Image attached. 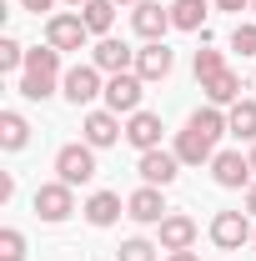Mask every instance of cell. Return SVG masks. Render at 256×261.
<instances>
[{
    "label": "cell",
    "mask_w": 256,
    "mask_h": 261,
    "mask_svg": "<svg viewBox=\"0 0 256 261\" xmlns=\"http://www.w3.org/2000/svg\"><path fill=\"white\" fill-rule=\"evenodd\" d=\"M0 261H25V236H20L15 226L0 231Z\"/></svg>",
    "instance_id": "obj_28"
},
{
    "label": "cell",
    "mask_w": 256,
    "mask_h": 261,
    "mask_svg": "<svg viewBox=\"0 0 256 261\" xmlns=\"http://www.w3.org/2000/svg\"><path fill=\"white\" fill-rule=\"evenodd\" d=\"M116 5H141V0H116Z\"/></svg>",
    "instance_id": "obj_38"
},
{
    "label": "cell",
    "mask_w": 256,
    "mask_h": 261,
    "mask_svg": "<svg viewBox=\"0 0 256 261\" xmlns=\"http://www.w3.org/2000/svg\"><path fill=\"white\" fill-rule=\"evenodd\" d=\"M251 10H256V0H251Z\"/></svg>",
    "instance_id": "obj_40"
},
{
    "label": "cell",
    "mask_w": 256,
    "mask_h": 261,
    "mask_svg": "<svg viewBox=\"0 0 256 261\" xmlns=\"http://www.w3.org/2000/svg\"><path fill=\"white\" fill-rule=\"evenodd\" d=\"M201 91H206V100H211V106H236V100H241V75L226 65L221 75H211Z\"/></svg>",
    "instance_id": "obj_20"
},
{
    "label": "cell",
    "mask_w": 256,
    "mask_h": 261,
    "mask_svg": "<svg viewBox=\"0 0 256 261\" xmlns=\"http://www.w3.org/2000/svg\"><path fill=\"white\" fill-rule=\"evenodd\" d=\"M226 130H231L236 141H256V100H236V106L226 111Z\"/></svg>",
    "instance_id": "obj_22"
},
{
    "label": "cell",
    "mask_w": 256,
    "mask_h": 261,
    "mask_svg": "<svg viewBox=\"0 0 256 261\" xmlns=\"http://www.w3.org/2000/svg\"><path fill=\"white\" fill-rule=\"evenodd\" d=\"M126 216H131V221H141V226H161V221L171 216L161 186H141V191H131L126 196Z\"/></svg>",
    "instance_id": "obj_11"
},
{
    "label": "cell",
    "mask_w": 256,
    "mask_h": 261,
    "mask_svg": "<svg viewBox=\"0 0 256 261\" xmlns=\"http://www.w3.org/2000/svg\"><path fill=\"white\" fill-rule=\"evenodd\" d=\"M156 251H161V246H151L146 236H131V241H121L116 256H121V261H156Z\"/></svg>",
    "instance_id": "obj_27"
},
{
    "label": "cell",
    "mask_w": 256,
    "mask_h": 261,
    "mask_svg": "<svg viewBox=\"0 0 256 261\" xmlns=\"http://www.w3.org/2000/svg\"><path fill=\"white\" fill-rule=\"evenodd\" d=\"M35 216L45 221V226H61L65 216L75 211V186H65V181H45V186H35Z\"/></svg>",
    "instance_id": "obj_3"
},
{
    "label": "cell",
    "mask_w": 256,
    "mask_h": 261,
    "mask_svg": "<svg viewBox=\"0 0 256 261\" xmlns=\"http://www.w3.org/2000/svg\"><path fill=\"white\" fill-rule=\"evenodd\" d=\"M121 136H126V126H121L116 111H86V121H81V141H86V146L106 151V146H116Z\"/></svg>",
    "instance_id": "obj_8"
},
{
    "label": "cell",
    "mask_w": 256,
    "mask_h": 261,
    "mask_svg": "<svg viewBox=\"0 0 256 261\" xmlns=\"http://www.w3.org/2000/svg\"><path fill=\"white\" fill-rule=\"evenodd\" d=\"M65 5H75V10H81V5H86V0H65Z\"/></svg>",
    "instance_id": "obj_36"
},
{
    "label": "cell",
    "mask_w": 256,
    "mask_h": 261,
    "mask_svg": "<svg viewBox=\"0 0 256 261\" xmlns=\"http://www.w3.org/2000/svg\"><path fill=\"white\" fill-rule=\"evenodd\" d=\"M211 176H216V186L221 191H241V186H251V156H241V151H216V161H211Z\"/></svg>",
    "instance_id": "obj_10"
},
{
    "label": "cell",
    "mask_w": 256,
    "mask_h": 261,
    "mask_svg": "<svg viewBox=\"0 0 256 261\" xmlns=\"http://www.w3.org/2000/svg\"><path fill=\"white\" fill-rule=\"evenodd\" d=\"M141 96H146V81L136 70H121V75L106 81V111H116V116H136L141 111Z\"/></svg>",
    "instance_id": "obj_5"
},
{
    "label": "cell",
    "mask_w": 256,
    "mask_h": 261,
    "mask_svg": "<svg viewBox=\"0 0 256 261\" xmlns=\"http://www.w3.org/2000/svg\"><path fill=\"white\" fill-rule=\"evenodd\" d=\"M171 151L181 156V166H211V161H216V141H211V136H201L196 126H186V130H181Z\"/></svg>",
    "instance_id": "obj_14"
},
{
    "label": "cell",
    "mask_w": 256,
    "mask_h": 261,
    "mask_svg": "<svg viewBox=\"0 0 256 261\" xmlns=\"http://www.w3.org/2000/svg\"><path fill=\"white\" fill-rule=\"evenodd\" d=\"M131 25H136L141 40H161V35L171 31V10H161L156 0H141V5L131 10Z\"/></svg>",
    "instance_id": "obj_17"
},
{
    "label": "cell",
    "mask_w": 256,
    "mask_h": 261,
    "mask_svg": "<svg viewBox=\"0 0 256 261\" xmlns=\"http://www.w3.org/2000/svg\"><path fill=\"white\" fill-rule=\"evenodd\" d=\"M161 116L156 111H136V116H126V141L136 146V151H156L161 146Z\"/></svg>",
    "instance_id": "obj_16"
},
{
    "label": "cell",
    "mask_w": 256,
    "mask_h": 261,
    "mask_svg": "<svg viewBox=\"0 0 256 261\" xmlns=\"http://www.w3.org/2000/svg\"><path fill=\"white\" fill-rule=\"evenodd\" d=\"M186 126H196L201 136H211V141H216V136H226V116H221V106H201V111H191V121H186Z\"/></svg>",
    "instance_id": "obj_23"
},
{
    "label": "cell",
    "mask_w": 256,
    "mask_h": 261,
    "mask_svg": "<svg viewBox=\"0 0 256 261\" xmlns=\"http://www.w3.org/2000/svg\"><path fill=\"white\" fill-rule=\"evenodd\" d=\"M136 171H141V181H146V186H161V191H166V186L181 176V156H176V151H161V146H156V151H141Z\"/></svg>",
    "instance_id": "obj_9"
},
{
    "label": "cell",
    "mask_w": 256,
    "mask_h": 261,
    "mask_svg": "<svg viewBox=\"0 0 256 261\" xmlns=\"http://www.w3.org/2000/svg\"><path fill=\"white\" fill-rule=\"evenodd\" d=\"M81 20H86L91 35H111V25H116V0H86L81 5Z\"/></svg>",
    "instance_id": "obj_21"
},
{
    "label": "cell",
    "mask_w": 256,
    "mask_h": 261,
    "mask_svg": "<svg viewBox=\"0 0 256 261\" xmlns=\"http://www.w3.org/2000/svg\"><path fill=\"white\" fill-rule=\"evenodd\" d=\"M121 211H126V201H121L116 191H96V196H86V206H81V216H86L96 231L116 226V221H121Z\"/></svg>",
    "instance_id": "obj_15"
},
{
    "label": "cell",
    "mask_w": 256,
    "mask_h": 261,
    "mask_svg": "<svg viewBox=\"0 0 256 261\" xmlns=\"http://www.w3.org/2000/svg\"><path fill=\"white\" fill-rule=\"evenodd\" d=\"M61 50L56 45H35V50H25V70H20V96L25 100H50L56 96V86H61Z\"/></svg>",
    "instance_id": "obj_1"
},
{
    "label": "cell",
    "mask_w": 256,
    "mask_h": 261,
    "mask_svg": "<svg viewBox=\"0 0 256 261\" xmlns=\"http://www.w3.org/2000/svg\"><path fill=\"white\" fill-rule=\"evenodd\" d=\"M251 246H256V236H251Z\"/></svg>",
    "instance_id": "obj_39"
},
{
    "label": "cell",
    "mask_w": 256,
    "mask_h": 261,
    "mask_svg": "<svg viewBox=\"0 0 256 261\" xmlns=\"http://www.w3.org/2000/svg\"><path fill=\"white\" fill-rule=\"evenodd\" d=\"M191 70H196V81H201V86H206V81H211V75H221V70H226V56H221V50H211V45H206V50H196V61H191Z\"/></svg>",
    "instance_id": "obj_25"
},
{
    "label": "cell",
    "mask_w": 256,
    "mask_h": 261,
    "mask_svg": "<svg viewBox=\"0 0 256 261\" xmlns=\"http://www.w3.org/2000/svg\"><path fill=\"white\" fill-rule=\"evenodd\" d=\"M231 50H241V56L256 61V20H241V25L231 31Z\"/></svg>",
    "instance_id": "obj_29"
},
{
    "label": "cell",
    "mask_w": 256,
    "mask_h": 261,
    "mask_svg": "<svg viewBox=\"0 0 256 261\" xmlns=\"http://www.w3.org/2000/svg\"><path fill=\"white\" fill-rule=\"evenodd\" d=\"M246 216H256V181L246 186Z\"/></svg>",
    "instance_id": "obj_34"
},
{
    "label": "cell",
    "mask_w": 256,
    "mask_h": 261,
    "mask_svg": "<svg viewBox=\"0 0 256 261\" xmlns=\"http://www.w3.org/2000/svg\"><path fill=\"white\" fill-rule=\"evenodd\" d=\"M91 40V31H86V20H81V10L70 15V10H56V15H45V45H56V50H81Z\"/></svg>",
    "instance_id": "obj_4"
},
{
    "label": "cell",
    "mask_w": 256,
    "mask_h": 261,
    "mask_svg": "<svg viewBox=\"0 0 256 261\" xmlns=\"http://www.w3.org/2000/svg\"><path fill=\"white\" fill-rule=\"evenodd\" d=\"M251 236L256 231H251V216H246V211H216V216H211V241H216L221 251H241Z\"/></svg>",
    "instance_id": "obj_7"
},
{
    "label": "cell",
    "mask_w": 256,
    "mask_h": 261,
    "mask_svg": "<svg viewBox=\"0 0 256 261\" xmlns=\"http://www.w3.org/2000/svg\"><path fill=\"white\" fill-rule=\"evenodd\" d=\"M166 261H201L196 251H166Z\"/></svg>",
    "instance_id": "obj_33"
},
{
    "label": "cell",
    "mask_w": 256,
    "mask_h": 261,
    "mask_svg": "<svg viewBox=\"0 0 256 261\" xmlns=\"http://www.w3.org/2000/svg\"><path fill=\"white\" fill-rule=\"evenodd\" d=\"M0 70H25V45L15 35H0Z\"/></svg>",
    "instance_id": "obj_26"
},
{
    "label": "cell",
    "mask_w": 256,
    "mask_h": 261,
    "mask_svg": "<svg viewBox=\"0 0 256 261\" xmlns=\"http://www.w3.org/2000/svg\"><path fill=\"white\" fill-rule=\"evenodd\" d=\"M246 156H251V171H256V141H251V151H246Z\"/></svg>",
    "instance_id": "obj_35"
},
{
    "label": "cell",
    "mask_w": 256,
    "mask_h": 261,
    "mask_svg": "<svg viewBox=\"0 0 256 261\" xmlns=\"http://www.w3.org/2000/svg\"><path fill=\"white\" fill-rule=\"evenodd\" d=\"M211 5H216V10H231V15H241V10H246L251 0H211Z\"/></svg>",
    "instance_id": "obj_30"
},
{
    "label": "cell",
    "mask_w": 256,
    "mask_h": 261,
    "mask_svg": "<svg viewBox=\"0 0 256 261\" xmlns=\"http://www.w3.org/2000/svg\"><path fill=\"white\" fill-rule=\"evenodd\" d=\"M50 5H56V0H20V10H31V15H45Z\"/></svg>",
    "instance_id": "obj_31"
},
{
    "label": "cell",
    "mask_w": 256,
    "mask_h": 261,
    "mask_svg": "<svg viewBox=\"0 0 256 261\" xmlns=\"http://www.w3.org/2000/svg\"><path fill=\"white\" fill-rule=\"evenodd\" d=\"M56 181H65V186L96 181V146H86V141L61 146V151H56Z\"/></svg>",
    "instance_id": "obj_2"
},
{
    "label": "cell",
    "mask_w": 256,
    "mask_h": 261,
    "mask_svg": "<svg viewBox=\"0 0 256 261\" xmlns=\"http://www.w3.org/2000/svg\"><path fill=\"white\" fill-rule=\"evenodd\" d=\"M91 65H96V70H106V75H121V70H136V50H131L126 40L100 35L96 50H91Z\"/></svg>",
    "instance_id": "obj_13"
},
{
    "label": "cell",
    "mask_w": 256,
    "mask_h": 261,
    "mask_svg": "<svg viewBox=\"0 0 256 261\" xmlns=\"http://www.w3.org/2000/svg\"><path fill=\"white\" fill-rule=\"evenodd\" d=\"M191 246H196V221L191 216L176 211V216L161 221V251H191Z\"/></svg>",
    "instance_id": "obj_18"
},
{
    "label": "cell",
    "mask_w": 256,
    "mask_h": 261,
    "mask_svg": "<svg viewBox=\"0 0 256 261\" xmlns=\"http://www.w3.org/2000/svg\"><path fill=\"white\" fill-rule=\"evenodd\" d=\"M10 196H15V176L5 171V176H0V201H10Z\"/></svg>",
    "instance_id": "obj_32"
},
{
    "label": "cell",
    "mask_w": 256,
    "mask_h": 261,
    "mask_svg": "<svg viewBox=\"0 0 256 261\" xmlns=\"http://www.w3.org/2000/svg\"><path fill=\"white\" fill-rule=\"evenodd\" d=\"M106 70H96V65H70L61 81V96L70 100V106H91L96 96H106V81H100Z\"/></svg>",
    "instance_id": "obj_6"
},
{
    "label": "cell",
    "mask_w": 256,
    "mask_h": 261,
    "mask_svg": "<svg viewBox=\"0 0 256 261\" xmlns=\"http://www.w3.org/2000/svg\"><path fill=\"white\" fill-rule=\"evenodd\" d=\"M31 146V121L20 111H0V151H25Z\"/></svg>",
    "instance_id": "obj_19"
},
{
    "label": "cell",
    "mask_w": 256,
    "mask_h": 261,
    "mask_svg": "<svg viewBox=\"0 0 256 261\" xmlns=\"http://www.w3.org/2000/svg\"><path fill=\"white\" fill-rule=\"evenodd\" d=\"M186 5H211V0H186Z\"/></svg>",
    "instance_id": "obj_37"
},
{
    "label": "cell",
    "mask_w": 256,
    "mask_h": 261,
    "mask_svg": "<svg viewBox=\"0 0 256 261\" xmlns=\"http://www.w3.org/2000/svg\"><path fill=\"white\" fill-rule=\"evenodd\" d=\"M171 65H176V56H171V45L166 40H146L141 50H136V75L151 86V81H166L171 75Z\"/></svg>",
    "instance_id": "obj_12"
},
{
    "label": "cell",
    "mask_w": 256,
    "mask_h": 261,
    "mask_svg": "<svg viewBox=\"0 0 256 261\" xmlns=\"http://www.w3.org/2000/svg\"><path fill=\"white\" fill-rule=\"evenodd\" d=\"M171 25H176V31H206V5L176 0V5H171Z\"/></svg>",
    "instance_id": "obj_24"
}]
</instances>
